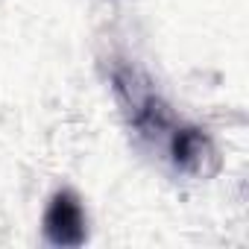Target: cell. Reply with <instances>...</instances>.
Instances as JSON below:
<instances>
[{
	"label": "cell",
	"instance_id": "obj_1",
	"mask_svg": "<svg viewBox=\"0 0 249 249\" xmlns=\"http://www.w3.org/2000/svg\"><path fill=\"white\" fill-rule=\"evenodd\" d=\"M111 88H114V97H117L123 114L129 120V126L138 135H144L150 141L170 135V129L176 126V117L141 71L126 68V65L114 68L111 71Z\"/></svg>",
	"mask_w": 249,
	"mask_h": 249
},
{
	"label": "cell",
	"instance_id": "obj_2",
	"mask_svg": "<svg viewBox=\"0 0 249 249\" xmlns=\"http://www.w3.org/2000/svg\"><path fill=\"white\" fill-rule=\"evenodd\" d=\"M167 153L179 173L194 179H208L220 170V153L211 141V135L199 126L176 123L167 135Z\"/></svg>",
	"mask_w": 249,
	"mask_h": 249
},
{
	"label": "cell",
	"instance_id": "obj_3",
	"mask_svg": "<svg viewBox=\"0 0 249 249\" xmlns=\"http://www.w3.org/2000/svg\"><path fill=\"white\" fill-rule=\"evenodd\" d=\"M44 237L53 243V246H65V249H73V246H82L85 237H88V217H85V208L79 202V196L73 191H56L47 202V211H44Z\"/></svg>",
	"mask_w": 249,
	"mask_h": 249
}]
</instances>
